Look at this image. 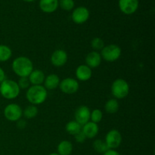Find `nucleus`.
I'll list each match as a JSON object with an SVG mask.
<instances>
[{
	"instance_id": "7",
	"label": "nucleus",
	"mask_w": 155,
	"mask_h": 155,
	"mask_svg": "<svg viewBox=\"0 0 155 155\" xmlns=\"http://www.w3.org/2000/svg\"><path fill=\"white\" fill-rule=\"evenodd\" d=\"M58 87L60 88L62 92L70 95V94L76 93L79 90L80 85L76 79L67 77L60 82Z\"/></svg>"
},
{
	"instance_id": "15",
	"label": "nucleus",
	"mask_w": 155,
	"mask_h": 155,
	"mask_svg": "<svg viewBox=\"0 0 155 155\" xmlns=\"http://www.w3.org/2000/svg\"><path fill=\"white\" fill-rule=\"evenodd\" d=\"M101 56L100 53L96 51H92L89 52L86 57V64L88 67L92 68H96L101 64Z\"/></svg>"
},
{
	"instance_id": "5",
	"label": "nucleus",
	"mask_w": 155,
	"mask_h": 155,
	"mask_svg": "<svg viewBox=\"0 0 155 155\" xmlns=\"http://www.w3.org/2000/svg\"><path fill=\"white\" fill-rule=\"evenodd\" d=\"M122 54L120 47L115 44L106 45L101 49V58L107 62H114L120 58Z\"/></svg>"
},
{
	"instance_id": "33",
	"label": "nucleus",
	"mask_w": 155,
	"mask_h": 155,
	"mask_svg": "<svg viewBox=\"0 0 155 155\" xmlns=\"http://www.w3.org/2000/svg\"><path fill=\"white\" fill-rule=\"evenodd\" d=\"M24 1H25V2H33V1H35V0H24Z\"/></svg>"
},
{
	"instance_id": "3",
	"label": "nucleus",
	"mask_w": 155,
	"mask_h": 155,
	"mask_svg": "<svg viewBox=\"0 0 155 155\" xmlns=\"http://www.w3.org/2000/svg\"><path fill=\"white\" fill-rule=\"evenodd\" d=\"M19 86L17 82L12 80H5L0 83V94L4 98L12 100L16 98L20 94Z\"/></svg>"
},
{
	"instance_id": "14",
	"label": "nucleus",
	"mask_w": 155,
	"mask_h": 155,
	"mask_svg": "<svg viewBox=\"0 0 155 155\" xmlns=\"http://www.w3.org/2000/svg\"><path fill=\"white\" fill-rule=\"evenodd\" d=\"M82 131L86 136V139H93L98 135L99 127L98 124L89 121L82 127Z\"/></svg>"
},
{
	"instance_id": "21",
	"label": "nucleus",
	"mask_w": 155,
	"mask_h": 155,
	"mask_svg": "<svg viewBox=\"0 0 155 155\" xmlns=\"http://www.w3.org/2000/svg\"><path fill=\"white\" fill-rule=\"evenodd\" d=\"M104 109L107 113L110 114H114L117 113L119 110V103L116 98H111L108 100L104 104Z\"/></svg>"
},
{
	"instance_id": "16",
	"label": "nucleus",
	"mask_w": 155,
	"mask_h": 155,
	"mask_svg": "<svg viewBox=\"0 0 155 155\" xmlns=\"http://www.w3.org/2000/svg\"><path fill=\"white\" fill-rule=\"evenodd\" d=\"M45 78V76L43 71L38 69L33 70L28 77L29 81H30V84H32V86L42 85L44 83Z\"/></svg>"
},
{
	"instance_id": "11",
	"label": "nucleus",
	"mask_w": 155,
	"mask_h": 155,
	"mask_svg": "<svg viewBox=\"0 0 155 155\" xmlns=\"http://www.w3.org/2000/svg\"><path fill=\"white\" fill-rule=\"evenodd\" d=\"M91 111L87 106L81 105L76 110L74 114V120L77 121L80 125L83 126L90 120Z\"/></svg>"
},
{
	"instance_id": "2",
	"label": "nucleus",
	"mask_w": 155,
	"mask_h": 155,
	"mask_svg": "<svg viewBox=\"0 0 155 155\" xmlns=\"http://www.w3.org/2000/svg\"><path fill=\"white\" fill-rule=\"evenodd\" d=\"M48 92L42 85L30 86L26 92V98L33 105L42 104L46 100Z\"/></svg>"
},
{
	"instance_id": "32",
	"label": "nucleus",
	"mask_w": 155,
	"mask_h": 155,
	"mask_svg": "<svg viewBox=\"0 0 155 155\" xmlns=\"http://www.w3.org/2000/svg\"><path fill=\"white\" fill-rule=\"evenodd\" d=\"M5 80H6L5 72V71L2 68H0V83L4 81Z\"/></svg>"
},
{
	"instance_id": "9",
	"label": "nucleus",
	"mask_w": 155,
	"mask_h": 155,
	"mask_svg": "<svg viewBox=\"0 0 155 155\" xmlns=\"http://www.w3.org/2000/svg\"><path fill=\"white\" fill-rule=\"evenodd\" d=\"M73 21L77 24H83L88 21L89 18V12L88 8L80 6L75 8L71 15Z\"/></svg>"
},
{
	"instance_id": "10",
	"label": "nucleus",
	"mask_w": 155,
	"mask_h": 155,
	"mask_svg": "<svg viewBox=\"0 0 155 155\" xmlns=\"http://www.w3.org/2000/svg\"><path fill=\"white\" fill-rule=\"evenodd\" d=\"M68 53L63 49H57L51 54V62L52 65L57 68H61L68 61Z\"/></svg>"
},
{
	"instance_id": "6",
	"label": "nucleus",
	"mask_w": 155,
	"mask_h": 155,
	"mask_svg": "<svg viewBox=\"0 0 155 155\" xmlns=\"http://www.w3.org/2000/svg\"><path fill=\"white\" fill-rule=\"evenodd\" d=\"M23 115V110L18 104L12 103L5 107L4 116L8 120L11 122H17L21 119Z\"/></svg>"
},
{
	"instance_id": "25",
	"label": "nucleus",
	"mask_w": 155,
	"mask_h": 155,
	"mask_svg": "<svg viewBox=\"0 0 155 155\" xmlns=\"http://www.w3.org/2000/svg\"><path fill=\"white\" fill-rule=\"evenodd\" d=\"M91 46L95 51H101L104 47V42L101 38L95 37L91 41Z\"/></svg>"
},
{
	"instance_id": "34",
	"label": "nucleus",
	"mask_w": 155,
	"mask_h": 155,
	"mask_svg": "<svg viewBox=\"0 0 155 155\" xmlns=\"http://www.w3.org/2000/svg\"><path fill=\"white\" fill-rule=\"evenodd\" d=\"M49 155H59L58 153H51V154H50Z\"/></svg>"
},
{
	"instance_id": "22",
	"label": "nucleus",
	"mask_w": 155,
	"mask_h": 155,
	"mask_svg": "<svg viewBox=\"0 0 155 155\" xmlns=\"http://www.w3.org/2000/svg\"><path fill=\"white\" fill-rule=\"evenodd\" d=\"M12 56V51L8 45H0V62L8 61Z\"/></svg>"
},
{
	"instance_id": "28",
	"label": "nucleus",
	"mask_w": 155,
	"mask_h": 155,
	"mask_svg": "<svg viewBox=\"0 0 155 155\" xmlns=\"http://www.w3.org/2000/svg\"><path fill=\"white\" fill-rule=\"evenodd\" d=\"M18 84L20 89H27L30 86V83L29 81L28 77H20Z\"/></svg>"
},
{
	"instance_id": "1",
	"label": "nucleus",
	"mask_w": 155,
	"mask_h": 155,
	"mask_svg": "<svg viewBox=\"0 0 155 155\" xmlns=\"http://www.w3.org/2000/svg\"><path fill=\"white\" fill-rule=\"evenodd\" d=\"M12 71L19 77H28L33 71V64L30 58L25 56H20L13 61Z\"/></svg>"
},
{
	"instance_id": "30",
	"label": "nucleus",
	"mask_w": 155,
	"mask_h": 155,
	"mask_svg": "<svg viewBox=\"0 0 155 155\" xmlns=\"http://www.w3.org/2000/svg\"><path fill=\"white\" fill-rule=\"evenodd\" d=\"M18 122V127L19 129H24L27 127V122L24 120L20 119L19 120L17 121Z\"/></svg>"
},
{
	"instance_id": "27",
	"label": "nucleus",
	"mask_w": 155,
	"mask_h": 155,
	"mask_svg": "<svg viewBox=\"0 0 155 155\" xmlns=\"http://www.w3.org/2000/svg\"><path fill=\"white\" fill-rule=\"evenodd\" d=\"M58 5L63 10L71 11L74 7V0H60Z\"/></svg>"
},
{
	"instance_id": "26",
	"label": "nucleus",
	"mask_w": 155,
	"mask_h": 155,
	"mask_svg": "<svg viewBox=\"0 0 155 155\" xmlns=\"http://www.w3.org/2000/svg\"><path fill=\"white\" fill-rule=\"evenodd\" d=\"M103 117V114L101 110L99 109H95L92 110L90 114V119L91 121L98 124V123L101 122Z\"/></svg>"
},
{
	"instance_id": "13",
	"label": "nucleus",
	"mask_w": 155,
	"mask_h": 155,
	"mask_svg": "<svg viewBox=\"0 0 155 155\" xmlns=\"http://www.w3.org/2000/svg\"><path fill=\"white\" fill-rule=\"evenodd\" d=\"M75 74L77 80L85 82L90 80L92 76V69L86 64H81L77 68Z\"/></svg>"
},
{
	"instance_id": "4",
	"label": "nucleus",
	"mask_w": 155,
	"mask_h": 155,
	"mask_svg": "<svg viewBox=\"0 0 155 155\" xmlns=\"http://www.w3.org/2000/svg\"><path fill=\"white\" fill-rule=\"evenodd\" d=\"M111 93L116 99L125 98L130 93V85L124 79H117L111 85Z\"/></svg>"
},
{
	"instance_id": "31",
	"label": "nucleus",
	"mask_w": 155,
	"mask_h": 155,
	"mask_svg": "<svg viewBox=\"0 0 155 155\" xmlns=\"http://www.w3.org/2000/svg\"><path fill=\"white\" fill-rule=\"evenodd\" d=\"M102 155H121L118 151L114 149H108L106 152H104Z\"/></svg>"
},
{
	"instance_id": "17",
	"label": "nucleus",
	"mask_w": 155,
	"mask_h": 155,
	"mask_svg": "<svg viewBox=\"0 0 155 155\" xmlns=\"http://www.w3.org/2000/svg\"><path fill=\"white\" fill-rule=\"evenodd\" d=\"M60 82V78L57 74H51L45 78L43 86L46 89V90H54L58 87Z\"/></svg>"
},
{
	"instance_id": "18",
	"label": "nucleus",
	"mask_w": 155,
	"mask_h": 155,
	"mask_svg": "<svg viewBox=\"0 0 155 155\" xmlns=\"http://www.w3.org/2000/svg\"><path fill=\"white\" fill-rule=\"evenodd\" d=\"M58 0H40L39 8L45 13H52L58 7Z\"/></svg>"
},
{
	"instance_id": "12",
	"label": "nucleus",
	"mask_w": 155,
	"mask_h": 155,
	"mask_svg": "<svg viewBox=\"0 0 155 155\" xmlns=\"http://www.w3.org/2000/svg\"><path fill=\"white\" fill-rule=\"evenodd\" d=\"M119 8L125 15H133L139 8V0H119Z\"/></svg>"
},
{
	"instance_id": "19",
	"label": "nucleus",
	"mask_w": 155,
	"mask_h": 155,
	"mask_svg": "<svg viewBox=\"0 0 155 155\" xmlns=\"http://www.w3.org/2000/svg\"><path fill=\"white\" fill-rule=\"evenodd\" d=\"M58 154L59 155H71L73 151V145L68 140L61 141L57 147Z\"/></svg>"
},
{
	"instance_id": "20",
	"label": "nucleus",
	"mask_w": 155,
	"mask_h": 155,
	"mask_svg": "<svg viewBox=\"0 0 155 155\" xmlns=\"http://www.w3.org/2000/svg\"><path fill=\"white\" fill-rule=\"evenodd\" d=\"M82 127H83V126L80 125V124H79V123H77L76 120H71L66 124L65 130H66V131L68 132L70 135L75 136V135H77V133H80V132L81 131Z\"/></svg>"
},
{
	"instance_id": "8",
	"label": "nucleus",
	"mask_w": 155,
	"mask_h": 155,
	"mask_svg": "<svg viewBox=\"0 0 155 155\" xmlns=\"http://www.w3.org/2000/svg\"><path fill=\"white\" fill-rule=\"evenodd\" d=\"M106 145L109 149L115 150L120 145L122 142V136L117 130H111L106 134L105 136Z\"/></svg>"
},
{
	"instance_id": "23",
	"label": "nucleus",
	"mask_w": 155,
	"mask_h": 155,
	"mask_svg": "<svg viewBox=\"0 0 155 155\" xmlns=\"http://www.w3.org/2000/svg\"><path fill=\"white\" fill-rule=\"evenodd\" d=\"M38 112H39V110H38L37 107L36 105L31 104V105H29L25 107V109L23 110V115L27 119H32V118H34L35 117H36V115L38 114Z\"/></svg>"
},
{
	"instance_id": "24",
	"label": "nucleus",
	"mask_w": 155,
	"mask_h": 155,
	"mask_svg": "<svg viewBox=\"0 0 155 155\" xmlns=\"http://www.w3.org/2000/svg\"><path fill=\"white\" fill-rule=\"evenodd\" d=\"M93 148L95 149V151L96 152L102 154L109 149L108 147L106 145L105 142L103 140H101V139H96V140L94 141Z\"/></svg>"
},
{
	"instance_id": "29",
	"label": "nucleus",
	"mask_w": 155,
	"mask_h": 155,
	"mask_svg": "<svg viewBox=\"0 0 155 155\" xmlns=\"http://www.w3.org/2000/svg\"><path fill=\"white\" fill-rule=\"evenodd\" d=\"M74 137H75L76 142H78V143H83V142H84L86 139V136H85L84 133H83V131H82V130L80 132V133H77V135H75V136H74Z\"/></svg>"
}]
</instances>
